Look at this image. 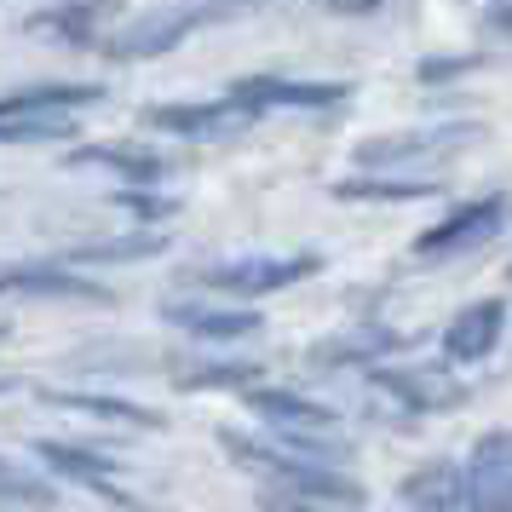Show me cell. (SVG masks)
<instances>
[{
	"mask_svg": "<svg viewBox=\"0 0 512 512\" xmlns=\"http://www.w3.org/2000/svg\"><path fill=\"white\" fill-rule=\"evenodd\" d=\"M225 455H231L242 472H254L271 484V495H288V501H317V507H334V512H351L363 507V484L340 472V466H323V461H305V455H288L277 443H259V438H242V432H219Z\"/></svg>",
	"mask_w": 512,
	"mask_h": 512,
	"instance_id": "1",
	"label": "cell"
},
{
	"mask_svg": "<svg viewBox=\"0 0 512 512\" xmlns=\"http://www.w3.org/2000/svg\"><path fill=\"white\" fill-rule=\"evenodd\" d=\"M98 98H104V87H24V93L0 98V144L70 139L75 110H87Z\"/></svg>",
	"mask_w": 512,
	"mask_h": 512,
	"instance_id": "2",
	"label": "cell"
},
{
	"mask_svg": "<svg viewBox=\"0 0 512 512\" xmlns=\"http://www.w3.org/2000/svg\"><path fill=\"white\" fill-rule=\"evenodd\" d=\"M323 259L317 254H254V259H225V265H208L202 271V288H219L231 300H259V294H277V288H294L317 271Z\"/></svg>",
	"mask_w": 512,
	"mask_h": 512,
	"instance_id": "3",
	"label": "cell"
},
{
	"mask_svg": "<svg viewBox=\"0 0 512 512\" xmlns=\"http://www.w3.org/2000/svg\"><path fill=\"white\" fill-rule=\"evenodd\" d=\"M478 139V127L472 121H449V127H420V133H392V139H363L357 144V167H386V173H397V167L409 162H443V156H455V150H466V144Z\"/></svg>",
	"mask_w": 512,
	"mask_h": 512,
	"instance_id": "4",
	"label": "cell"
},
{
	"mask_svg": "<svg viewBox=\"0 0 512 512\" xmlns=\"http://www.w3.org/2000/svg\"><path fill=\"white\" fill-rule=\"evenodd\" d=\"M501 225H507V196L489 190L484 202H466V208H455L443 225L415 236V254L420 259H455V254H466V248H484L489 236H501Z\"/></svg>",
	"mask_w": 512,
	"mask_h": 512,
	"instance_id": "5",
	"label": "cell"
},
{
	"mask_svg": "<svg viewBox=\"0 0 512 512\" xmlns=\"http://www.w3.org/2000/svg\"><path fill=\"white\" fill-rule=\"evenodd\" d=\"M225 98H236L248 116H265V110H328L346 98V81H282V75H248L236 81Z\"/></svg>",
	"mask_w": 512,
	"mask_h": 512,
	"instance_id": "6",
	"label": "cell"
},
{
	"mask_svg": "<svg viewBox=\"0 0 512 512\" xmlns=\"http://www.w3.org/2000/svg\"><path fill=\"white\" fill-rule=\"evenodd\" d=\"M144 127H162V133H179V139H231L242 127H254V116L236 98H213V104H162V110H144Z\"/></svg>",
	"mask_w": 512,
	"mask_h": 512,
	"instance_id": "7",
	"label": "cell"
},
{
	"mask_svg": "<svg viewBox=\"0 0 512 512\" xmlns=\"http://www.w3.org/2000/svg\"><path fill=\"white\" fill-rule=\"evenodd\" d=\"M374 386L392 392L397 403H409L415 415H438V409L466 403V386L449 369H374Z\"/></svg>",
	"mask_w": 512,
	"mask_h": 512,
	"instance_id": "8",
	"label": "cell"
},
{
	"mask_svg": "<svg viewBox=\"0 0 512 512\" xmlns=\"http://www.w3.org/2000/svg\"><path fill=\"white\" fill-rule=\"evenodd\" d=\"M501 323H507V300H478L455 311V323L443 328V357L449 363H484L501 340Z\"/></svg>",
	"mask_w": 512,
	"mask_h": 512,
	"instance_id": "9",
	"label": "cell"
},
{
	"mask_svg": "<svg viewBox=\"0 0 512 512\" xmlns=\"http://www.w3.org/2000/svg\"><path fill=\"white\" fill-rule=\"evenodd\" d=\"M213 18H225V12H219V6H185V12H167V18H150V24L116 35L110 52H116V58H156V52H173L190 29L213 24Z\"/></svg>",
	"mask_w": 512,
	"mask_h": 512,
	"instance_id": "10",
	"label": "cell"
},
{
	"mask_svg": "<svg viewBox=\"0 0 512 512\" xmlns=\"http://www.w3.org/2000/svg\"><path fill=\"white\" fill-rule=\"evenodd\" d=\"M397 501L409 512H461L466 501V478L455 461H426L415 466L403 484H397Z\"/></svg>",
	"mask_w": 512,
	"mask_h": 512,
	"instance_id": "11",
	"label": "cell"
},
{
	"mask_svg": "<svg viewBox=\"0 0 512 512\" xmlns=\"http://www.w3.org/2000/svg\"><path fill=\"white\" fill-rule=\"evenodd\" d=\"M29 455L47 466L52 478H64V484H81V489H104L110 495V461H98L93 449H75V443H58V438H35L29 443Z\"/></svg>",
	"mask_w": 512,
	"mask_h": 512,
	"instance_id": "12",
	"label": "cell"
},
{
	"mask_svg": "<svg viewBox=\"0 0 512 512\" xmlns=\"http://www.w3.org/2000/svg\"><path fill=\"white\" fill-rule=\"evenodd\" d=\"M70 167H104V173H116L127 185H156L167 167L156 150H139V144H81L70 150Z\"/></svg>",
	"mask_w": 512,
	"mask_h": 512,
	"instance_id": "13",
	"label": "cell"
},
{
	"mask_svg": "<svg viewBox=\"0 0 512 512\" xmlns=\"http://www.w3.org/2000/svg\"><path fill=\"white\" fill-rule=\"evenodd\" d=\"M167 323L196 340H248L259 334V311H219V305H167Z\"/></svg>",
	"mask_w": 512,
	"mask_h": 512,
	"instance_id": "14",
	"label": "cell"
},
{
	"mask_svg": "<svg viewBox=\"0 0 512 512\" xmlns=\"http://www.w3.org/2000/svg\"><path fill=\"white\" fill-rule=\"evenodd\" d=\"M41 403L52 409H75L87 420H116V426H139V432H162V415H150L139 403H121V397H93V392H41Z\"/></svg>",
	"mask_w": 512,
	"mask_h": 512,
	"instance_id": "15",
	"label": "cell"
},
{
	"mask_svg": "<svg viewBox=\"0 0 512 512\" xmlns=\"http://www.w3.org/2000/svg\"><path fill=\"white\" fill-rule=\"evenodd\" d=\"M0 294H47V300L75 294V300H104V288L70 277L64 265H24V271H0Z\"/></svg>",
	"mask_w": 512,
	"mask_h": 512,
	"instance_id": "16",
	"label": "cell"
},
{
	"mask_svg": "<svg viewBox=\"0 0 512 512\" xmlns=\"http://www.w3.org/2000/svg\"><path fill=\"white\" fill-rule=\"evenodd\" d=\"M386 351H397V334H386V328H357V334H334V340H323V346H311V363L317 369H346V363H369V357H386Z\"/></svg>",
	"mask_w": 512,
	"mask_h": 512,
	"instance_id": "17",
	"label": "cell"
},
{
	"mask_svg": "<svg viewBox=\"0 0 512 512\" xmlns=\"http://www.w3.org/2000/svg\"><path fill=\"white\" fill-rule=\"evenodd\" d=\"M507 432H484L478 449H472V466H466V501L472 495H507Z\"/></svg>",
	"mask_w": 512,
	"mask_h": 512,
	"instance_id": "18",
	"label": "cell"
},
{
	"mask_svg": "<svg viewBox=\"0 0 512 512\" xmlns=\"http://www.w3.org/2000/svg\"><path fill=\"white\" fill-rule=\"evenodd\" d=\"M162 248H167L162 231L110 236V242H81V248H70V265H121V259H150V254H162Z\"/></svg>",
	"mask_w": 512,
	"mask_h": 512,
	"instance_id": "19",
	"label": "cell"
},
{
	"mask_svg": "<svg viewBox=\"0 0 512 512\" xmlns=\"http://www.w3.org/2000/svg\"><path fill=\"white\" fill-rule=\"evenodd\" d=\"M334 196H346V202H420V196H438V179H346V185H334Z\"/></svg>",
	"mask_w": 512,
	"mask_h": 512,
	"instance_id": "20",
	"label": "cell"
},
{
	"mask_svg": "<svg viewBox=\"0 0 512 512\" xmlns=\"http://www.w3.org/2000/svg\"><path fill=\"white\" fill-rule=\"evenodd\" d=\"M93 18H98V6H58V12H35L29 29L47 35V41H70V47H81V41L93 35Z\"/></svg>",
	"mask_w": 512,
	"mask_h": 512,
	"instance_id": "21",
	"label": "cell"
},
{
	"mask_svg": "<svg viewBox=\"0 0 512 512\" xmlns=\"http://www.w3.org/2000/svg\"><path fill=\"white\" fill-rule=\"evenodd\" d=\"M254 380H259V363H202V369L179 374V386H185V392H219V386L248 392Z\"/></svg>",
	"mask_w": 512,
	"mask_h": 512,
	"instance_id": "22",
	"label": "cell"
},
{
	"mask_svg": "<svg viewBox=\"0 0 512 512\" xmlns=\"http://www.w3.org/2000/svg\"><path fill=\"white\" fill-rule=\"evenodd\" d=\"M0 501H29V507H47L52 484H47V478H35V472H29V466H18V461H0Z\"/></svg>",
	"mask_w": 512,
	"mask_h": 512,
	"instance_id": "23",
	"label": "cell"
},
{
	"mask_svg": "<svg viewBox=\"0 0 512 512\" xmlns=\"http://www.w3.org/2000/svg\"><path fill=\"white\" fill-rule=\"evenodd\" d=\"M466 70H478V58H426L420 64V81L432 87V81H449V75H466Z\"/></svg>",
	"mask_w": 512,
	"mask_h": 512,
	"instance_id": "24",
	"label": "cell"
},
{
	"mask_svg": "<svg viewBox=\"0 0 512 512\" xmlns=\"http://www.w3.org/2000/svg\"><path fill=\"white\" fill-rule=\"evenodd\" d=\"M328 12H340V18H363V12H380L386 0H323Z\"/></svg>",
	"mask_w": 512,
	"mask_h": 512,
	"instance_id": "25",
	"label": "cell"
},
{
	"mask_svg": "<svg viewBox=\"0 0 512 512\" xmlns=\"http://www.w3.org/2000/svg\"><path fill=\"white\" fill-rule=\"evenodd\" d=\"M271 512H334V507H317V501H288V495H271Z\"/></svg>",
	"mask_w": 512,
	"mask_h": 512,
	"instance_id": "26",
	"label": "cell"
},
{
	"mask_svg": "<svg viewBox=\"0 0 512 512\" xmlns=\"http://www.w3.org/2000/svg\"><path fill=\"white\" fill-rule=\"evenodd\" d=\"M466 512H507V495H472V501H461Z\"/></svg>",
	"mask_w": 512,
	"mask_h": 512,
	"instance_id": "27",
	"label": "cell"
},
{
	"mask_svg": "<svg viewBox=\"0 0 512 512\" xmlns=\"http://www.w3.org/2000/svg\"><path fill=\"white\" fill-rule=\"evenodd\" d=\"M489 35H507V0H489Z\"/></svg>",
	"mask_w": 512,
	"mask_h": 512,
	"instance_id": "28",
	"label": "cell"
},
{
	"mask_svg": "<svg viewBox=\"0 0 512 512\" xmlns=\"http://www.w3.org/2000/svg\"><path fill=\"white\" fill-rule=\"evenodd\" d=\"M18 386V374H0V392H12Z\"/></svg>",
	"mask_w": 512,
	"mask_h": 512,
	"instance_id": "29",
	"label": "cell"
}]
</instances>
